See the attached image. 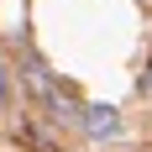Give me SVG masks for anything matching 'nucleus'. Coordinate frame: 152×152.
<instances>
[{
	"label": "nucleus",
	"mask_w": 152,
	"mask_h": 152,
	"mask_svg": "<svg viewBox=\"0 0 152 152\" xmlns=\"http://www.w3.org/2000/svg\"><path fill=\"white\" fill-rule=\"evenodd\" d=\"M84 131H89L94 142L121 137V110H115V105H89V110H84Z\"/></svg>",
	"instance_id": "obj_1"
}]
</instances>
